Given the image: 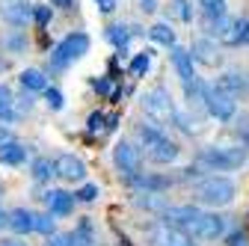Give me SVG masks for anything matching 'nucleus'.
<instances>
[{
    "instance_id": "obj_1",
    "label": "nucleus",
    "mask_w": 249,
    "mask_h": 246,
    "mask_svg": "<svg viewBox=\"0 0 249 246\" xmlns=\"http://www.w3.org/2000/svg\"><path fill=\"white\" fill-rule=\"evenodd\" d=\"M140 140H142V145L148 148V158L154 160V163H172L175 158H178V145L166 137V134H160V128L154 125H140Z\"/></svg>"
},
{
    "instance_id": "obj_2",
    "label": "nucleus",
    "mask_w": 249,
    "mask_h": 246,
    "mask_svg": "<svg viewBox=\"0 0 249 246\" xmlns=\"http://www.w3.org/2000/svg\"><path fill=\"white\" fill-rule=\"evenodd\" d=\"M246 160V148L243 145H208L199 151V163L216 169V172H229L237 169Z\"/></svg>"
},
{
    "instance_id": "obj_3",
    "label": "nucleus",
    "mask_w": 249,
    "mask_h": 246,
    "mask_svg": "<svg viewBox=\"0 0 249 246\" xmlns=\"http://www.w3.org/2000/svg\"><path fill=\"white\" fill-rule=\"evenodd\" d=\"M196 199L202 205H211V208H223V205H229L234 199V184L229 178L211 175V178H205L196 187Z\"/></svg>"
},
{
    "instance_id": "obj_4",
    "label": "nucleus",
    "mask_w": 249,
    "mask_h": 246,
    "mask_svg": "<svg viewBox=\"0 0 249 246\" xmlns=\"http://www.w3.org/2000/svg\"><path fill=\"white\" fill-rule=\"evenodd\" d=\"M86 51H89V36H86V33H69L66 39H62V42L53 48V53H51V63H53L56 69H66L69 63L80 59Z\"/></svg>"
},
{
    "instance_id": "obj_5",
    "label": "nucleus",
    "mask_w": 249,
    "mask_h": 246,
    "mask_svg": "<svg viewBox=\"0 0 249 246\" xmlns=\"http://www.w3.org/2000/svg\"><path fill=\"white\" fill-rule=\"evenodd\" d=\"M142 104H145V116L151 122H175V116H178V110L172 104V95H169L163 86H154L148 95H145Z\"/></svg>"
},
{
    "instance_id": "obj_6",
    "label": "nucleus",
    "mask_w": 249,
    "mask_h": 246,
    "mask_svg": "<svg viewBox=\"0 0 249 246\" xmlns=\"http://www.w3.org/2000/svg\"><path fill=\"white\" fill-rule=\"evenodd\" d=\"M205 110L216 122H229V119H234L237 104H234V98L229 95V92H223L220 86H208V92H205Z\"/></svg>"
},
{
    "instance_id": "obj_7",
    "label": "nucleus",
    "mask_w": 249,
    "mask_h": 246,
    "mask_svg": "<svg viewBox=\"0 0 249 246\" xmlns=\"http://www.w3.org/2000/svg\"><path fill=\"white\" fill-rule=\"evenodd\" d=\"M113 160H116L119 172L131 175V178H137V175H140V166H142V155H140V148H137L134 142H119V145L113 148Z\"/></svg>"
},
{
    "instance_id": "obj_8",
    "label": "nucleus",
    "mask_w": 249,
    "mask_h": 246,
    "mask_svg": "<svg viewBox=\"0 0 249 246\" xmlns=\"http://www.w3.org/2000/svg\"><path fill=\"white\" fill-rule=\"evenodd\" d=\"M190 234L199 240H216V237L226 234V220L220 213H202V220L190 228Z\"/></svg>"
},
{
    "instance_id": "obj_9",
    "label": "nucleus",
    "mask_w": 249,
    "mask_h": 246,
    "mask_svg": "<svg viewBox=\"0 0 249 246\" xmlns=\"http://www.w3.org/2000/svg\"><path fill=\"white\" fill-rule=\"evenodd\" d=\"M193 53L190 51H184V48H172V66H175V71H178V77H181V83H184V89H190V86H196L199 83V77H196V71H193Z\"/></svg>"
},
{
    "instance_id": "obj_10",
    "label": "nucleus",
    "mask_w": 249,
    "mask_h": 246,
    "mask_svg": "<svg viewBox=\"0 0 249 246\" xmlns=\"http://www.w3.org/2000/svg\"><path fill=\"white\" fill-rule=\"evenodd\" d=\"M53 163H56V175H59L62 181H69V184L86 178V163H83L80 158H74V155H59Z\"/></svg>"
},
{
    "instance_id": "obj_11",
    "label": "nucleus",
    "mask_w": 249,
    "mask_h": 246,
    "mask_svg": "<svg viewBox=\"0 0 249 246\" xmlns=\"http://www.w3.org/2000/svg\"><path fill=\"white\" fill-rule=\"evenodd\" d=\"M199 220H202V211H199V208H193V205L166 208V223H169V226H178V228H187V231H190Z\"/></svg>"
},
{
    "instance_id": "obj_12",
    "label": "nucleus",
    "mask_w": 249,
    "mask_h": 246,
    "mask_svg": "<svg viewBox=\"0 0 249 246\" xmlns=\"http://www.w3.org/2000/svg\"><path fill=\"white\" fill-rule=\"evenodd\" d=\"M33 9L27 0H6L3 9H0V15H3V21L15 24V27H27V21H33Z\"/></svg>"
},
{
    "instance_id": "obj_13",
    "label": "nucleus",
    "mask_w": 249,
    "mask_h": 246,
    "mask_svg": "<svg viewBox=\"0 0 249 246\" xmlns=\"http://www.w3.org/2000/svg\"><path fill=\"white\" fill-rule=\"evenodd\" d=\"M6 226H9L15 234H30V231H36V213L27 211V208H15V211H9Z\"/></svg>"
},
{
    "instance_id": "obj_14",
    "label": "nucleus",
    "mask_w": 249,
    "mask_h": 246,
    "mask_svg": "<svg viewBox=\"0 0 249 246\" xmlns=\"http://www.w3.org/2000/svg\"><path fill=\"white\" fill-rule=\"evenodd\" d=\"M45 202H48V213H53V217H69L74 208V196L66 190H51L45 196Z\"/></svg>"
},
{
    "instance_id": "obj_15",
    "label": "nucleus",
    "mask_w": 249,
    "mask_h": 246,
    "mask_svg": "<svg viewBox=\"0 0 249 246\" xmlns=\"http://www.w3.org/2000/svg\"><path fill=\"white\" fill-rule=\"evenodd\" d=\"M223 45H246L249 42V21L246 18H231V24L226 27V33L220 36Z\"/></svg>"
},
{
    "instance_id": "obj_16",
    "label": "nucleus",
    "mask_w": 249,
    "mask_h": 246,
    "mask_svg": "<svg viewBox=\"0 0 249 246\" xmlns=\"http://www.w3.org/2000/svg\"><path fill=\"white\" fill-rule=\"evenodd\" d=\"M190 53H193L196 63H202V66H216V63H220V53H216V45L211 39H196Z\"/></svg>"
},
{
    "instance_id": "obj_17",
    "label": "nucleus",
    "mask_w": 249,
    "mask_h": 246,
    "mask_svg": "<svg viewBox=\"0 0 249 246\" xmlns=\"http://www.w3.org/2000/svg\"><path fill=\"white\" fill-rule=\"evenodd\" d=\"M216 86H220L223 92H229L231 98H240L243 92H246V86H249V83H246V77H243L240 71H226V74L220 77V83H216Z\"/></svg>"
},
{
    "instance_id": "obj_18",
    "label": "nucleus",
    "mask_w": 249,
    "mask_h": 246,
    "mask_svg": "<svg viewBox=\"0 0 249 246\" xmlns=\"http://www.w3.org/2000/svg\"><path fill=\"white\" fill-rule=\"evenodd\" d=\"M24 158H27V148H24L21 142L9 140V142L0 145V163H6V166H18V163H24Z\"/></svg>"
},
{
    "instance_id": "obj_19",
    "label": "nucleus",
    "mask_w": 249,
    "mask_h": 246,
    "mask_svg": "<svg viewBox=\"0 0 249 246\" xmlns=\"http://www.w3.org/2000/svg\"><path fill=\"white\" fill-rule=\"evenodd\" d=\"M18 80H21V86L30 89V92H48V77H45V71H39V69H24Z\"/></svg>"
},
{
    "instance_id": "obj_20",
    "label": "nucleus",
    "mask_w": 249,
    "mask_h": 246,
    "mask_svg": "<svg viewBox=\"0 0 249 246\" xmlns=\"http://www.w3.org/2000/svg\"><path fill=\"white\" fill-rule=\"evenodd\" d=\"M148 36L158 42V45H166V48H178L175 45V30L169 27V24H154L151 30H148Z\"/></svg>"
},
{
    "instance_id": "obj_21",
    "label": "nucleus",
    "mask_w": 249,
    "mask_h": 246,
    "mask_svg": "<svg viewBox=\"0 0 249 246\" xmlns=\"http://www.w3.org/2000/svg\"><path fill=\"white\" fill-rule=\"evenodd\" d=\"M12 104H15V98H12V89H9L6 83H0V119H6V122H12V119H15V113H12Z\"/></svg>"
},
{
    "instance_id": "obj_22",
    "label": "nucleus",
    "mask_w": 249,
    "mask_h": 246,
    "mask_svg": "<svg viewBox=\"0 0 249 246\" xmlns=\"http://www.w3.org/2000/svg\"><path fill=\"white\" fill-rule=\"evenodd\" d=\"M107 39H110L119 51H124V48H128V42H131V30L122 27V24H113V27L107 30Z\"/></svg>"
},
{
    "instance_id": "obj_23",
    "label": "nucleus",
    "mask_w": 249,
    "mask_h": 246,
    "mask_svg": "<svg viewBox=\"0 0 249 246\" xmlns=\"http://www.w3.org/2000/svg\"><path fill=\"white\" fill-rule=\"evenodd\" d=\"M71 240H74V246H95V237H92V223H89V220H83V223L74 228Z\"/></svg>"
},
{
    "instance_id": "obj_24",
    "label": "nucleus",
    "mask_w": 249,
    "mask_h": 246,
    "mask_svg": "<svg viewBox=\"0 0 249 246\" xmlns=\"http://www.w3.org/2000/svg\"><path fill=\"white\" fill-rule=\"evenodd\" d=\"M51 175H56V163L48 160V158H39V160L33 163V178H36V181H48Z\"/></svg>"
},
{
    "instance_id": "obj_25",
    "label": "nucleus",
    "mask_w": 249,
    "mask_h": 246,
    "mask_svg": "<svg viewBox=\"0 0 249 246\" xmlns=\"http://www.w3.org/2000/svg\"><path fill=\"white\" fill-rule=\"evenodd\" d=\"M205 18H226V0H199Z\"/></svg>"
},
{
    "instance_id": "obj_26",
    "label": "nucleus",
    "mask_w": 249,
    "mask_h": 246,
    "mask_svg": "<svg viewBox=\"0 0 249 246\" xmlns=\"http://www.w3.org/2000/svg\"><path fill=\"white\" fill-rule=\"evenodd\" d=\"M86 131H89V134H107V131H110V119H107L104 113H92L89 122H86Z\"/></svg>"
},
{
    "instance_id": "obj_27",
    "label": "nucleus",
    "mask_w": 249,
    "mask_h": 246,
    "mask_svg": "<svg viewBox=\"0 0 249 246\" xmlns=\"http://www.w3.org/2000/svg\"><path fill=\"white\" fill-rule=\"evenodd\" d=\"M148 66H151V56H148V51H142V53H137V56L131 59V74H134V77H142V74L148 71Z\"/></svg>"
},
{
    "instance_id": "obj_28",
    "label": "nucleus",
    "mask_w": 249,
    "mask_h": 246,
    "mask_svg": "<svg viewBox=\"0 0 249 246\" xmlns=\"http://www.w3.org/2000/svg\"><path fill=\"white\" fill-rule=\"evenodd\" d=\"M172 15L178 18V21H190L193 18V9H190V0H172Z\"/></svg>"
},
{
    "instance_id": "obj_29",
    "label": "nucleus",
    "mask_w": 249,
    "mask_h": 246,
    "mask_svg": "<svg viewBox=\"0 0 249 246\" xmlns=\"http://www.w3.org/2000/svg\"><path fill=\"white\" fill-rule=\"evenodd\" d=\"M45 98H48V107H51V110H62V107H66V98H62V92L53 89V86H48Z\"/></svg>"
},
{
    "instance_id": "obj_30",
    "label": "nucleus",
    "mask_w": 249,
    "mask_h": 246,
    "mask_svg": "<svg viewBox=\"0 0 249 246\" xmlns=\"http://www.w3.org/2000/svg\"><path fill=\"white\" fill-rule=\"evenodd\" d=\"M53 213H36V231H42V234H51L53 231Z\"/></svg>"
},
{
    "instance_id": "obj_31",
    "label": "nucleus",
    "mask_w": 249,
    "mask_h": 246,
    "mask_svg": "<svg viewBox=\"0 0 249 246\" xmlns=\"http://www.w3.org/2000/svg\"><path fill=\"white\" fill-rule=\"evenodd\" d=\"M74 199H80V202H95L98 199V187H95V184H83V187L74 193Z\"/></svg>"
},
{
    "instance_id": "obj_32",
    "label": "nucleus",
    "mask_w": 249,
    "mask_h": 246,
    "mask_svg": "<svg viewBox=\"0 0 249 246\" xmlns=\"http://www.w3.org/2000/svg\"><path fill=\"white\" fill-rule=\"evenodd\" d=\"M226 246H249V234L243 228H234L229 237H226Z\"/></svg>"
},
{
    "instance_id": "obj_33",
    "label": "nucleus",
    "mask_w": 249,
    "mask_h": 246,
    "mask_svg": "<svg viewBox=\"0 0 249 246\" xmlns=\"http://www.w3.org/2000/svg\"><path fill=\"white\" fill-rule=\"evenodd\" d=\"M140 205L148 208V211H160V208H163V199H160L158 193H145V199H140Z\"/></svg>"
},
{
    "instance_id": "obj_34",
    "label": "nucleus",
    "mask_w": 249,
    "mask_h": 246,
    "mask_svg": "<svg viewBox=\"0 0 249 246\" xmlns=\"http://www.w3.org/2000/svg\"><path fill=\"white\" fill-rule=\"evenodd\" d=\"M33 21H36L39 27H48V21H51V6H36V9H33Z\"/></svg>"
},
{
    "instance_id": "obj_35",
    "label": "nucleus",
    "mask_w": 249,
    "mask_h": 246,
    "mask_svg": "<svg viewBox=\"0 0 249 246\" xmlns=\"http://www.w3.org/2000/svg\"><path fill=\"white\" fill-rule=\"evenodd\" d=\"M140 184L148 190H160V187H169V178H140Z\"/></svg>"
},
{
    "instance_id": "obj_36",
    "label": "nucleus",
    "mask_w": 249,
    "mask_h": 246,
    "mask_svg": "<svg viewBox=\"0 0 249 246\" xmlns=\"http://www.w3.org/2000/svg\"><path fill=\"white\" fill-rule=\"evenodd\" d=\"M48 246H74V240H71V234H56V237H51Z\"/></svg>"
},
{
    "instance_id": "obj_37",
    "label": "nucleus",
    "mask_w": 249,
    "mask_h": 246,
    "mask_svg": "<svg viewBox=\"0 0 249 246\" xmlns=\"http://www.w3.org/2000/svg\"><path fill=\"white\" fill-rule=\"evenodd\" d=\"M98 3V9L104 12V15H110V12H116V0H95Z\"/></svg>"
},
{
    "instance_id": "obj_38",
    "label": "nucleus",
    "mask_w": 249,
    "mask_h": 246,
    "mask_svg": "<svg viewBox=\"0 0 249 246\" xmlns=\"http://www.w3.org/2000/svg\"><path fill=\"white\" fill-rule=\"evenodd\" d=\"M140 9L142 12H154L158 9V0H140Z\"/></svg>"
},
{
    "instance_id": "obj_39",
    "label": "nucleus",
    "mask_w": 249,
    "mask_h": 246,
    "mask_svg": "<svg viewBox=\"0 0 249 246\" xmlns=\"http://www.w3.org/2000/svg\"><path fill=\"white\" fill-rule=\"evenodd\" d=\"M95 89L101 92V95H110V89H113V86H110V80H95Z\"/></svg>"
},
{
    "instance_id": "obj_40",
    "label": "nucleus",
    "mask_w": 249,
    "mask_h": 246,
    "mask_svg": "<svg viewBox=\"0 0 249 246\" xmlns=\"http://www.w3.org/2000/svg\"><path fill=\"white\" fill-rule=\"evenodd\" d=\"M51 6H59V9H71V0H51Z\"/></svg>"
},
{
    "instance_id": "obj_41",
    "label": "nucleus",
    "mask_w": 249,
    "mask_h": 246,
    "mask_svg": "<svg viewBox=\"0 0 249 246\" xmlns=\"http://www.w3.org/2000/svg\"><path fill=\"white\" fill-rule=\"evenodd\" d=\"M0 246H27V243H18V240H0Z\"/></svg>"
},
{
    "instance_id": "obj_42",
    "label": "nucleus",
    "mask_w": 249,
    "mask_h": 246,
    "mask_svg": "<svg viewBox=\"0 0 249 246\" xmlns=\"http://www.w3.org/2000/svg\"><path fill=\"white\" fill-rule=\"evenodd\" d=\"M6 220H9V213H3V211H0V226H3Z\"/></svg>"
}]
</instances>
